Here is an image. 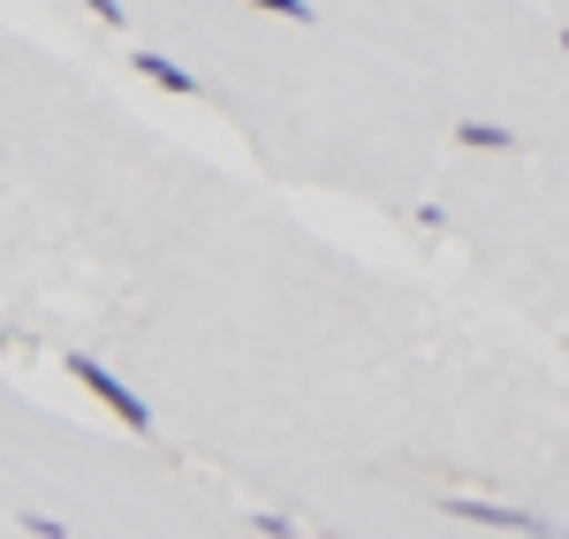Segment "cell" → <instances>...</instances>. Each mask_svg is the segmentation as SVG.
<instances>
[{
	"label": "cell",
	"mask_w": 569,
	"mask_h": 539,
	"mask_svg": "<svg viewBox=\"0 0 569 539\" xmlns=\"http://www.w3.org/2000/svg\"><path fill=\"white\" fill-rule=\"evenodd\" d=\"M456 144L463 152H517V137L501 130V122H456Z\"/></svg>",
	"instance_id": "277c9868"
},
{
	"label": "cell",
	"mask_w": 569,
	"mask_h": 539,
	"mask_svg": "<svg viewBox=\"0 0 569 539\" xmlns=\"http://www.w3.org/2000/svg\"><path fill=\"white\" fill-rule=\"evenodd\" d=\"M23 532H39V539H69V525H61V517H23Z\"/></svg>",
	"instance_id": "8992f818"
},
{
	"label": "cell",
	"mask_w": 569,
	"mask_h": 539,
	"mask_svg": "<svg viewBox=\"0 0 569 539\" xmlns=\"http://www.w3.org/2000/svg\"><path fill=\"white\" fill-rule=\"evenodd\" d=\"M440 509H448V517H471V525H493V532L555 539V525H547V517H531V509H501V501H471V495H448Z\"/></svg>",
	"instance_id": "7a4b0ae2"
},
{
	"label": "cell",
	"mask_w": 569,
	"mask_h": 539,
	"mask_svg": "<svg viewBox=\"0 0 569 539\" xmlns=\"http://www.w3.org/2000/svg\"><path fill=\"white\" fill-rule=\"evenodd\" d=\"M69 372H77V380H84V388H91V396H99L107 410H114L122 426H137V433H152V410H144V396H137V388H122V380H114V372H107L99 358H69Z\"/></svg>",
	"instance_id": "6da1fadb"
},
{
	"label": "cell",
	"mask_w": 569,
	"mask_h": 539,
	"mask_svg": "<svg viewBox=\"0 0 569 539\" xmlns=\"http://www.w3.org/2000/svg\"><path fill=\"white\" fill-rule=\"evenodd\" d=\"M0 350H8V335H0Z\"/></svg>",
	"instance_id": "52a82bcc"
},
{
	"label": "cell",
	"mask_w": 569,
	"mask_h": 539,
	"mask_svg": "<svg viewBox=\"0 0 569 539\" xmlns=\"http://www.w3.org/2000/svg\"><path fill=\"white\" fill-rule=\"evenodd\" d=\"M137 77H152L160 91H176V99H198V77L182 61H168V53H152V46H137Z\"/></svg>",
	"instance_id": "3957f363"
},
{
	"label": "cell",
	"mask_w": 569,
	"mask_h": 539,
	"mask_svg": "<svg viewBox=\"0 0 569 539\" xmlns=\"http://www.w3.org/2000/svg\"><path fill=\"white\" fill-rule=\"evenodd\" d=\"M251 8H266V16H289V23H311V0H251Z\"/></svg>",
	"instance_id": "5b68a950"
}]
</instances>
